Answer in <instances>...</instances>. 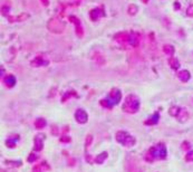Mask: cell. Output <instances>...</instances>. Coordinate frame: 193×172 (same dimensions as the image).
<instances>
[{
  "label": "cell",
  "mask_w": 193,
  "mask_h": 172,
  "mask_svg": "<svg viewBox=\"0 0 193 172\" xmlns=\"http://www.w3.org/2000/svg\"><path fill=\"white\" fill-rule=\"evenodd\" d=\"M167 155V150H166V146H165L164 143L160 142V143L155 144L153 146H151L146 155H145V159L147 161H154V160H163V159L166 158Z\"/></svg>",
  "instance_id": "6da1fadb"
},
{
  "label": "cell",
  "mask_w": 193,
  "mask_h": 172,
  "mask_svg": "<svg viewBox=\"0 0 193 172\" xmlns=\"http://www.w3.org/2000/svg\"><path fill=\"white\" fill-rule=\"evenodd\" d=\"M122 100V92L118 88H113L111 91V93L108 94V96L106 98L102 100L100 102V104L104 107L112 108L113 106L117 105Z\"/></svg>",
  "instance_id": "7a4b0ae2"
},
{
  "label": "cell",
  "mask_w": 193,
  "mask_h": 172,
  "mask_svg": "<svg viewBox=\"0 0 193 172\" xmlns=\"http://www.w3.org/2000/svg\"><path fill=\"white\" fill-rule=\"evenodd\" d=\"M140 105H141V103H140L138 97L134 94H129L125 98V102L123 104V111L129 114H134L140 110Z\"/></svg>",
  "instance_id": "3957f363"
},
{
  "label": "cell",
  "mask_w": 193,
  "mask_h": 172,
  "mask_svg": "<svg viewBox=\"0 0 193 172\" xmlns=\"http://www.w3.org/2000/svg\"><path fill=\"white\" fill-rule=\"evenodd\" d=\"M115 137H116V141L118 143H121L123 146H125V148H132L136 143L135 137L132 136L129 133H127L126 131H118L116 133Z\"/></svg>",
  "instance_id": "277c9868"
},
{
  "label": "cell",
  "mask_w": 193,
  "mask_h": 172,
  "mask_svg": "<svg viewBox=\"0 0 193 172\" xmlns=\"http://www.w3.org/2000/svg\"><path fill=\"white\" fill-rule=\"evenodd\" d=\"M47 28L54 34H62L65 30V24L58 18H51L47 24Z\"/></svg>",
  "instance_id": "5b68a950"
},
{
  "label": "cell",
  "mask_w": 193,
  "mask_h": 172,
  "mask_svg": "<svg viewBox=\"0 0 193 172\" xmlns=\"http://www.w3.org/2000/svg\"><path fill=\"white\" fill-rule=\"evenodd\" d=\"M75 119H76V121H77L79 124H85V123H87V121H88V114L86 113L85 110L78 108V110H76V112H75Z\"/></svg>",
  "instance_id": "8992f818"
},
{
  "label": "cell",
  "mask_w": 193,
  "mask_h": 172,
  "mask_svg": "<svg viewBox=\"0 0 193 172\" xmlns=\"http://www.w3.org/2000/svg\"><path fill=\"white\" fill-rule=\"evenodd\" d=\"M44 140H45V135L44 134H38L35 137V142H34V151L35 152H39L43 150L44 148Z\"/></svg>",
  "instance_id": "52a82bcc"
},
{
  "label": "cell",
  "mask_w": 193,
  "mask_h": 172,
  "mask_svg": "<svg viewBox=\"0 0 193 172\" xmlns=\"http://www.w3.org/2000/svg\"><path fill=\"white\" fill-rule=\"evenodd\" d=\"M176 119H178V121L181 123H185L186 121L189 120V113H187V111H186L185 108H181V110H180Z\"/></svg>",
  "instance_id": "ba28073f"
},
{
  "label": "cell",
  "mask_w": 193,
  "mask_h": 172,
  "mask_svg": "<svg viewBox=\"0 0 193 172\" xmlns=\"http://www.w3.org/2000/svg\"><path fill=\"white\" fill-rule=\"evenodd\" d=\"M16 77H15L14 75H7L5 78H3V83H5V85L7 86V87H14L16 85Z\"/></svg>",
  "instance_id": "9c48e42d"
},
{
  "label": "cell",
  "mask_w": 193,
  "mask_h": 172,
  "mask_svg": "<svg viewBox=\"0 0 193 172\" xmlns=\"http://www.w3.org/2000/svg\"><path fill=\"white\" fill-rule=\"evenodd\" d=\"M178 77H179V79L181 80V82H187L189 79H190V77H191V75H190V73H189V71H186V69H183V71H181V72L178 73Z\"/></svg>",
  "instance_id": "30bf717a"
},
{
  "label": "cell",
  "mask_w": 193,
  "mask_h": 172,
  "mask_svg": "<svg viewBox=\"0 0 193 172\" xmlns=\"http://www.w3.org/2000/svg\"><path fill=\"white\" fill-rule=\"evenodd\" d=\"M138 43H140V38H138V36L136 35L135 33L129 34V45H132V46L136 47V46L138 45Z\"/></svg>",
  "instance_id": "8fae6325"
},
{
  "label": "cell",
  "mask_w": 193,
  "mask_h": 172,
  "mask_svg": "<svg viewBox=\"0 0 193 172\" xmlns=\"http://www.w3.org/2000/svg\"><path fill=\"white\" fill-rule=\"evenodd\" d=\"M158 120H160V114H158V113H154L149 120H146L144 123H145L146 125H155V124L158 122Z\"/></svg>",
  "instance_id": "7c38bea8"
},
{
  "label": "cell",
  "mask_w": 193,
  "mask_h": 172,
  "mask_svg": "<svg viewBox=\"0 0 193 172\" xmlns=\"http://www.w3.org/2000/svg\"><path fill=\"white\" fill-rule=\"evenodd\" d=\"M102 15H103V10H102L100 8L93 9V10L91 11V19H92V20H97Z\"/></svg>",
  "instance_id": "4fadbf2b"
},
{
  "label": "cell",
  "mask_w": 193,
  "mask_h": 172,
  "mask_svg": "<svg viewBox=\"0 0 193 172\" xmlns=\"http://www.w3.org/2000/svg\"><path fill=\"white\" fill-rule=\"evenodd\" d=\"M30 64H31L33 67H39V66H43V65H47L48 62H45L43 58H40V57H36L35 59L31 60Z\"/></svg>",
  "instance_id": "5bb4252c"
},
{
  "label": "cell",
  "mask_w": 193,
  "mask_h": 172,
  "mask_svg": "<svg viewBox=\"0 0 193 172\" xmlns=\"http://www.w3.org/2000/svg\"><path fill=\"white\" fill-rule=\"evenodd\" d=\"M108 154L107 152H102L100 154H98L96 158H95V163H97V164H102V163H104L105 162V160L107 159Z\"/></svg>",
  "instance_id": "9a60e30c"
},
{
  "label": "cell",
  "mask_w": 193,
  "mask_h": 172,
  "mask_svg": "<svg viewBox=\"0 0 193 172\" xmlns=\"http://www.w3.org/2000/svg\"><path fill=\"white\" fill-rule=\"evenodd\" d=\"M18 139H19V136H17L16 139L9 137V139H7V140H6V145H7L8 148H10V149H14L15 146H16V143H17Z\"/></svg>",
  "instance_id": "2e32d148"
},
{
  "label": "cell",
  "mask_w": 193,
  "mask_h": 172,
  "mask_svg": "<svg viewBox=\"0 0 193 172\" xmlns=\"http://www.w3.org/2000/svg\"><path fill=\"white\" fill-rule=\"evenodd\" d=\"M46 124H47V122H46V120L45 119H37L36 122H35V126H36L38 130H42L44 129L45 126H46Z\"/></svg>",
  "instance_id": "e0dca14e"
},
{
  "label": "cell",
  "mask_w": 193,
  "mask_h": 172,
  "mask_svg": "<svg viewBox=\"0 0 193 172\" xmlns=\"http://www.w3.org/2000/svg\"><path fill=\"white\" fill-rule=\"evenodd\" d=\"M180 110L181 108L179 107V106H175V105H173V106H171L170 107V110H169V113H170V115L171 116H178V114H179V112H180Z\"/></svg>",
  "instance_id": "ac0fdd59"
},
{
  "label": "cell",
  "mask_w": 193,
  "mask_h": 172,
  "mask_svg": "<svg viewBox=\"0 0 193 172\" xmlns=\"http://www.w3.org/2000/svg\"><path fill=\"white\" fill-rule=\"evenodd\" d=\"M170 65L173 69H179L180 68V62L176 58H171L170 59Z\"/></svg>",
  "instance_id": "d6986e66"
},
{
  "label": "cell",
  "mask_w": 193,
  "mask_h": 172,
  "mask_svg": "<svg viewBox=\"0 0 193 172\" xmlns=\"http://www.w3.org/2000/svg\"><path fill=\"white\" fill-rule=\"evenodd\" d=\"M163 49H164L165 54H167V55H173L174 54V47L172 45H165Z\"/></svg>",
  "instance_id": "ffe728a7"
},
{
  "label": "cell",
  "mask_w": 193,
  "mask_h": 172,
  "mask_svg": "<svg viewBox=\"0 0 193 172\" xmlns=\"http://www.w3.org/2000/svg\"><path fill=\"white\" fill-rule=\"evenodd\" d=\"M127 12H129L131 16H134V15H136V12H137V7H136L135 5H131L129 7V9H127Z\"/></svg>",
  "instance_id": "44dd1931"
},
{
  "label": "cell",
  "mask_w": 193,
  "mask_h": 172,
  "mask_svg": "<svg viewBox=\"0 0 193 172\" xmlns=\"http://www.w3.org/2000/svg\"><path fill=\"white\" fill-rule=\"evenodd\" d=\"M92 140H93V136L91 135V134H88V135L86 136V142H85V148L86 149L91 145V143H92Z\"/></svg>",
  "instance_id": "7402d4cb"
},
{
  "label": "cell",
  "mask_w": 193,
  "mask_h": 172,
  "mask_svg": "<svg viewBox=\"0 0 193 172\" xmlns=\"http://www.w3.org/2000/svg\"><path fill=\"white\" fill-rule=\"evenodd\" d=\"M37 159H38V155H37V154H35V153H30L27 160H28V162H35Z\"/></svg>",
  "instance_id": "603a6c76"
},
{
  "label": "cell",
  "mask_w": 193,
  "mask_h": 172,
  "mask_svg": "<svg viewBox=\"0 0 193 172\" xmlns=\"http://www.w3.org/2000/svg\"><path fill=\"white\" fill-rule=\"evenodd\" d=\"M185 160L186 161H189V162H193V150L190 151L189 153H186Z\"/></svg>",
  "instance_id": "cb8c5ba5"
},
{
  "label": "cell",
  "mask_w": 193,
  "mask_h": 172,
  "mask_svg": "<svg viewBox=\"0 0 193 172\" xmlns=\"http://www.w3.org/2000/svg\"><path fill=\"white\" fill-rule=\"evenodd\" d=\"M181 148H182L183 150H189V149H191V144L185 141V142H183V143H182Z\"/></svg>",
  "instance_id": "d4e9b609"
},
{
  "label": "cell",
  "mask_w": 193,
  "mask_h": 172,
  "mask_svg": "<svg viewBox=\"0 0 193 172\" xmlns=\"http://www.w3.org/2000/svg\"><path fill=\"white\" fill-rule=\"evenodd\" d=\"M76 33H77V35H78L79 37L83 36V33H84V31H83V29L80 28V25H77V26H76Z\"/></svg>",
  "instance_id": "484cf974"
},
{
  "label": "cell",
  "mask_w": 193,
  "mask_h": 172,
  "mask_svg": "<svg viewBox=\"0 0 193 172\" xmlns=\"http://www.w3.org/2000/svg\"><path fill=\"white\" fill-rule=\"evenodd\" d=\"M186 14H187V16H190V17H193V5H191L190 7L187 8Z\"/></svg>",
  "instance_id": "4316f807"
},
{
  "label": "cell",
  "mask_w": 193,
  "mask_h": 172,
  "mask_svg": "<svg viewBox=\"0 0 193 172\" xmlns=\"http://www.w3.org/2000/svg\"><path fill=\"white\" fill-rule=\"evenodd\" d=\"M33 172H42V166H40V165H36V166L33 169Z\"/></svg>",
  "instance_id": "83f0119b"
},
{
  "label": "cell",
  "mask_w": 193,
  "mask_h": 172,
  "mask_svg": "<svg viewBox=\"0 0 193 172\" xmlns=\"http://www.w3.org/2000/svg\"><path fill=\"white\" fill-rule=\"evenodd\" d=\"M60 141H62V142H69L71 139H69V137H65V136H63V137L60 139Z\"/></svg>",
  "instance_id": "f1b7e54d"
},
{
  "label": "cell",
  "mask_w": 193,
  "mask_h": 172,
  "mask_svg": "<svg viewBox=\"0 0 193 172\" xmlns=\"http://www.w3.org/2000/svg\"><path fill=\"white\" fill-rule=\"evenodd\" d=\"M8 9H9V8H8V7L2 8V9H1V12H2V14H3V15H6V12H7V10H8Z\"/></svg>",
  "instance_id": "f546056e"
},
{
  "label": "cell",
  "mask_w": 193,
  "mask_h": 172,
  "mask_svg": "<svg viewBox=\"0 0 193 172\" xmlns=\"http://www.w3.org/2000/svg\"><path fill=\"white\" fill-rule=\"evenodd\" d=\"M42 2H43L44 6H48V3H49V2H48V0H42Z\"/></svg>",
  "instance_id": "4dcf8cb0"
},
{
  "label": "cell",
  "mask_w": 193,
  "mask_h": 172,
  "mask_svg": "<svg viewBox=\"0 0 193 172\" xmlns=\"http://www.w3.org/2000/svg\"><path fill=\"white\" fill-rule=\"evenodd\" d=\"M1 172H6V171H5V170H1Z\"/></svg>",
  "instance_id": "1f68e13d"
}]
</instances>
